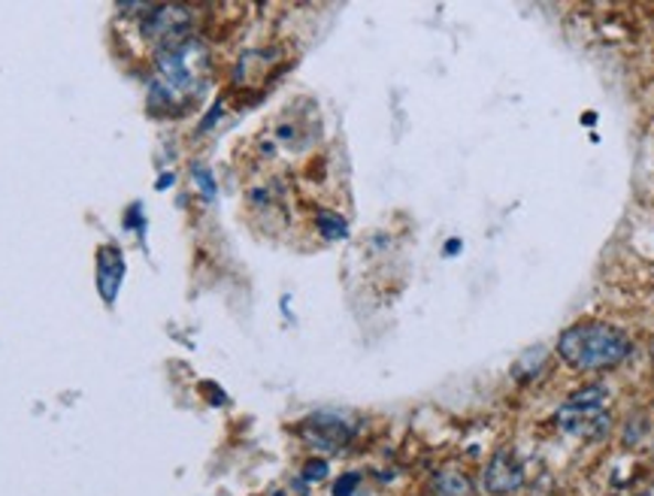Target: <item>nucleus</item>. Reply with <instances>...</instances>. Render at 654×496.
Wrapping results in <instances>:
<instances>
[{
    "label": "nucleus",
    "mask_w": 654,
    "mask_h": 496,
    "mask_svg": "<svg viewBox=\"0 0 654 496\" xmlns=\"http://www.w3.org/2000/svg\"><path fill=\"white\" fill-rule=\"evenodd\" d=\"M212 76V52L200 36H188L173 46L155 49L149 109L167 118L194 109Z\"/></svg>",
    "instance_id": "1"
},
{
    "label": "nucleus",
    "mask_w": 654,
    "mask_h": 496,
    "mask_svg": "<svg viewBox=\"0 0 654 496\" xmlns=\"http://www.w3.org/2000/svg\"><path fill=\"white\" fill-rule=\"evenodd\" d=\"M631 336L603 321H582L558 336V355L579 372H606L631 358Z\"/></svg>",
    "instance_id": "2"
},
{
    "label": "nucleus",
    "mask_w": 654,
    "mask_h": 496,
    "mask_svg": "<svg viewBox=\"0 0 654 496\" xmlns=\"http://www.w3.org/2000/svg\"><path fill=\"white\" fill-rule=\"evenodd\" d=\"M612 393L606 384H584L579 391H572L555 412V424L567 433V436L584 439V442H597L606 439L612 430Z\"/></svg>",
    "instance_id": "3"
},
{
    "label": "nucleus",
    "mask_w": 654,
    "mask_h": 496,
    "mask_svg": "<svg viewBox=\"0 0 654 496\" xmlns=\"http://www.w3.org/2000/svg\"><path fill=\"white\" fill-rule=\"evenodd\" d=\"M358 424H361L358 415H351L346 409H318L300 421L297 433L318 454H342L358 439Z\"/></svg>",
    "instance_id": "4"
},
{
    "label": "nucleus",
    "mask_w": 654,
    "mask_h": 496,
    "mask_svg": "<svg viewBox=\"0 0 654 496\" xmlns=\"http://www.w3.org/2000/svg\"><path fill=\"white\" fill-rule=\"evenodd\" d=\"M527 485L521 457L509 448H497L482 469V490L488 496H515Z\"/></svg>",
    "instance_id": "5"
},
{
    "label": "nucleus",
    "mask_w": 654,
    "mask_h": 496,
    "mask_svg": "<svg viewBox=\"0 0 654 496\" xmlns=\"http://www.w3.org/2000/svg\"><path fill=\"white\" fill-rule=\"evenodd\" d=\"M125 276V261H122V252L116 245H104L97 252V288H101V297L106 303L116 300L118 282Z\"/></svg>",
    "instance_id": "6"
},
{
    "label": "nucleus",
    "mask_w": 654,
    "mask_h": 496,
    "mask_svg": "<svg viewBox=\"0 0 654 496\" xmlns=\"http://www.w3.org/2000/svg\"><path fill=\"white\" fill-rule=\"evenodd\" d=\"M431 496H473L476 494V482L470 473L457 469V466H443L431 475Z\"/></svg>",
    "instance_id": "7"
},
{
    "label": "nucleus",
    "mask_w": 654,
    "mask_h": 496,
    "mask_svg": "<svg viewBox=\"0 0 654 496\" xmlns=\"http://www.w3.org/2000/svg\"><path fill=\"white\" fill-rule=\"evenodd\" d=\"M316 228L325 240H346L349 236V221L337 215V212H330V209H318Z\"/></svg>",
    "instance_id": "8"
},
{
    "label": "nucleus",
    "mask_w": 654,
    "mask_h": 496,
    "mask_svg": "<svg viewBox=\"0 0 654 496\" xmlns=\"http://www.w3.org/2000/svg\"><path fill=\"white\" fill-rule=\"evenodd\" d=\"M327 475H330V463L325 457H309L304 463V469H300V478H304L306 485H318V482H325Z\"/></svg>",
    "instance_id": "9"
},
{
    "label": "nucleus",
    "mask_w": 654,
    "mask_h": 496,
    "mask_svg": "<svg viewBox=\"0 0 654 496\" xmlns=\"http://www.w3.org/2000/svg\"><path fill=\"white\" fill-rule=\"evenodd\" d=\"M191 176H194V182H198L200 194L207 197V200H215V194H219V186H215V176H212L210 167L194 163V167H191Z\"/></svg>",
    "instance_id": "10"
},
{
    "label": "nucleus",
    "mask_w": 654,
    "mask_h": 496,
    "mask_svg": "<svg viewBox=\"0 0 654 496\" xmlns=\"http://www.w3.org/2000/svg\"><path fill=\"white\" fill-rule=\"evenodd\" d=\"M361 485V473H346L334 482V496H351Z\"/></svg>",
    "instance_id": "11"
},
{
    "label": "nucleus",
    "mask_w": 654,
    "mask_h": 496,
    "mask_svg": "<svg viewBox=\"0 0 654 496\" xmlns=\"http://www.w3.org/2000/svg\"><path fill=\"white\" fill-rule=\"evenodd\" d=\"M173 179H176V176H173V173H167V176H161V179H158V188H161V191H164V186H173Z\"/></svg>",
    "instance_id": "12"
},
{
    "label": "nucleus",
    "mask_w": 654,
    "mask_h": 496,
    "mask_svg": "<svg viewBox=\"0 0 654 496\" xmlns=\"http://www.w3.org/2000/svg\"><path fill=\"white\" fill-rule=\"evenodd\" d=\"M457 249H461V243H457V240H452V243L445 245V254H455Z\"/></svg>",
    "instance_id": "13"
},
{
    "label": "nucleus",
    "mask_w": 654,
    "mask_h": 496,
    "mask_svg": "<svg viewBox=\"0 0 654 496\" xmlns=\"http://www.w3.org/2000/svg\"><path fill=\"white\" fill-rule=\"evenodd\" d=\"M273 496H288V494H282V490H279V494H273Z\"/></svg>",
    "instance_id": "14"
}]
</instances>
